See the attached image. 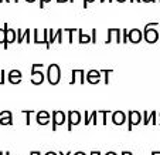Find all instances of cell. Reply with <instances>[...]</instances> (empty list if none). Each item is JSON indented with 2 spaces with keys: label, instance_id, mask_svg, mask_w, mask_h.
<instances>
[{
  "label": "cell",
  "instance_id": "obj_1",
  "mask_svg": "<svg viewBox=\"0 0 160 155\" xmlns=\"http://www.w3.org/2000/svg\"><path fill=\"white\" fill-rule=\"evenodd\" d=\"M47 78H48V83L52 85L58 84L61 80V68L57 64H50L48 68H47Z\"/></svg>",
  "mask_w": 160,
  "mask_h": 155
},
{
  "label": "cell",
  "instance_id": "obj_2",
  "mask_svg": "<svg viewBox=\"0 0 160 155\" xmlns=\"http://www.w3.org/2000/svg\"><path fill=\"white\" fill-rule=\"evenodd\" d=\"M142 114L139 113V111H129L128 113V131H132V127H135V125H139L140 122H142Z\"/></svg>",
  "mask_w": 160,
  "mask_h": 155
},
{
  "label": "cell",
  "instance_id": "obj_3",
  "mask_svg": "<svg viewBox=\"0 0 160 155\" xmlns=\"http://www.w3.org/2000/svg\"><path fill=\"white\" fill-rule=\"evenodd\" d=\"M81 120H82V114L79 111H75V110L68 111V131L72 130L74 125H79Z\"/></svg>",
  "mask_w": 160,
  "mask_h": 155
},
{
  "label": "cell",
  "instance_id": "obj_4",
  "mask_svg": "<svg viewBox=\"0 0 160 155\" xmlns=\"http://www.w3.org/2000/svg\"><path fill=\"white\" fill-rule=\"evenodd\" d=\"M51 121H52V131H57V125H62L65 122V114L62 111H52L51 113Z\"/></svg>",
  "mask_w": 160,
  "mask_h": 155
},
{
  "label": "cell",
  "instance_id": "obj_5",
  "mask_svg": "<svg viewBox=\"0 0 160 155\" xmlns=\"http://www.w3.org/2000/svg\"><path fill=\"white\" fill-rule=\"evenodd\" d=\"M111 115H112V122L116 125H122V124H125V121H128V115L123 111H121V110L113 111Z\"/></svg>",
  "mask_w": 160,
  "mask_h": 155
},
{
  "label": "cell",
  "instance_id": "obj_6",
  "mask_svg": "<svg viewBox=\"0 0 160 155\" xmlns=\"http://www.w3.org/2000/svg\"><path fill=\"white\" fill-rule=\"evenodd\" d=\"M36 120L40 125H47L51 121V114H50L48 111H44V110H42V111H38V113L36 114Z\"/></svg>",
  "mask_w": 160,
  "mask_h": 155
},
{
  "label": "cell",
  "instance_id": "obj_7",
  "mask_svg": "<svg viewBox=\"0 0 160 155\" xmlns=\"http://www.w3.org/2000/svg\"><path fill=\"white\" fill-rule=\"evenodd\" d=\"M44 81V73L42 71H31V83L33 84H41Z\"/></svg>",
  "mask_w": 160,
  "mask_h": 155
},
{
  "label": "cell",
  "instance_id": "obj_8",
  "mask_svg": "<svg viewBox=\"0 0 160 155\" xmlns=\"http://www.w3.org/2000/svg\"><path fill=\"white\" fill-rule=\"evenodd\" d=\"M157 40V31L156 30H148L146 29V41L154 43Z\"/></svg>",
  "mask_w": 160,
  "mask_h": 155
},
{
  "label": "cell",
  "instance_id": "obj_9",
  "mask_svg": "<svg viewBox=\"0 0 160 155\" xmlns=\"http://www.w3.org/2000/svg\"><path fill=\"white\" fill-rule=\"evenodd\" d=\"M16 40V33L13 30H6V41H4V47L9 46V43H13Z\"/></svg>",
  "mask_w": 160,
  "mask_h": 155
},
{
  "label": "cell",
  "instance_id": "obj_10",
  "mask_svg": "<svg viewBox=\"0 0 160 155\" xmlns=\"http://www.w3.org/2000/svg\"><path fill=\"white\" fill-rule=\"evenodd\" d=\"M140 39H142V34H140V31H138V30L130 31V34H129V40H130V41L138 43V41H140Z\"/></svg>",
  "mask_w": 160,
  "mask_h": 155
},
{
  "label": "cell",
  "instance_id": "obj_11",
  "mask_svg": "<svg viewBox=\"0 0 160 155\" xmlns=\"http://www.w3.org/2000/svg\"><path fill=\"white\" fill-rule=\"evenodd\" d=\"M21 113L26 115V124L30 125V122H31V114H34V110H23Z\"/></svg>",
  "mask_w": 160,
  "mask_h": 155
},
{
  "label": "cell",
  "instance_id": "obj_12",
  "mask_svg": "<svg viewBox=\"0 0 160 155\" xmlns=\"http://www.w3.org/2000/svg\"><path fill=\"white\" fill-rule=\"evenodd\" d=\"M0 124L13 125V117H2V118H0Z\"/></svg>",
  "mask_w": 160,
  "mask_h": 155
},
{
  "label": "cell",
  "instance_id": "obj_13",
  "mask_svg": "<svg viewBox=\"0 0 160 155\" xmlns=\"http://www.w3.org/2000/svg\"><path fill=\"white\" fill-rule=\"evenodd\" d=\"M87 81L89 83V84H97V83H99V81H101V76H98V77H92V76H88V74H87Z\"/></svg>",
  "mask_w": 160,
  "mask_h": 155
},
{
  "label": "cell",
  "instance_id": "obj_14",
  "mask_svg": "<svg viewBox=\"0 0 160 155\" xmlns=\"http://www.w3.org/2000/svg\"><path fill=\"white\" fill-rule=\"evenodd\" d=\"M72 78H71V81H70V84H75L77 81H78V77H79V70H72Z\"/></svg>",
  "mask_w": 160,
  "mask_h": 155
},
{
  "label": "cell",
  "instance_id": "obj_15",
  "mask_svg": "<svg viewBox=\"0 0 160 155\" xmlns=\"http://www.w3.org/2000/svg\"><path fill=\"white\" fill-rule=\"evenodd\" d=\"M101 114H102V124L105 125L106 124V118H108L109 114H112L111 111H108V110H103V111H101Z\"/></svg>",
  "mask_w": 160,
  "mask_h": 155
},
{
  "label": "cell",
  "instance_id": "obj_16",
  "mask_svg": "<svg viewBox=\"0 0 160 155\" xmlns=\"http://www.w3.org/2000/svg\"><path fill=\"white\" fill-rule=\"evenodd\" d=\"M101 73H103V76H105V84H108L109 83V76L112 74V70H102Z\"/></svg>",
  "mask_w": 160,
  "mask_h": 155
},
{
  "label": "cell",
  "instance_id": "obj_17",
  "mask_svg": "<svg viewBox=\"0 0 160 155\" xmlns=\"http://www.w3.org/2000/svg\"><path fill=\"white\" fill-rule=\"evenodd\" d=\"M7 76L9 77H21V71L20 70H12Z\"/></svg>",
  "mask_w": 160,
  "mask_h": 155
},
{
  "label": "cell",
  "instance_id": "obj_18",
  "mask_svg": "<svg viewBox=\"0 0 160 155\" xmlns=\"http://www.w3.org/2000/svg\"><path fill=\"white\" fill-rule=\"evenodd\" d=\"M149 122H150V115H148V111H145L143 113V124L148 125Z\"/></svg>",
  "mask_w": 160,
  "mask_h": 155
},
{
  "label": "cell",
  "instance_id": "obj_19",
  "mask_svg": "<svg viewBox=\"0 0 160 155\" xmlns=\"http://www.w3.org/2000/svg\"><path fill=\"white\" fill-rule=\"evenodd\" d=\"M9 81L12 84H18L21 81V77H9Z\"/></svg>",
  "mask_w": 160,
  "mask_h": 155
},
{
  "label": "cell",
  "instance_id": "obj_20",
  "mask_svg": "<svg viewBox=\"0 0 160 155\" xmlns=\"http://www.w3.org/2000/svg\"><path fill=\"white\" fill-rule=\"evenodd\" d=\"M97 115H98V113H97V111H92V113H91V118H92V124H94V125H97V124H98Z\"/></svg>",
  "mask_w": 160,
  "mask_h": 155
},
{
  "label": "cell",
  "instance_id": "obj_21",
  "mask_svg": "<svg viewBox=\"0 0 160 155\" xmlns=\"http://www.w3.org/2000/svg\"><path fill=\"white\" fill-rule=\"evenodd\" d=\"M89 113H88V111H85L84 113V124L85 125H89Z\"/></svg>",
  "mask_w": 160,
  "mask_h": 155
},
{
  "label": "cell",
  "instance_id": "obj_22",
  "mask_svg": "<svg viewBox=\"0 0 160 155\" xmlns=\"http://www.w3.org/2000/svg\"><path fill=\"white\" fill-rule=\"evenodd\" d=\"M4 41H6V30L0 29V43H4Z\"/></svg>",
  "mask_w": 160,
  "mask_h": 155
},
{
  "label": "cell",
  "instance_id": "obj_23",
  "mask_svg": "<svg viewBox=\"0 0 160 155\" xmlns=\"http://www.w3.org/2000/svg\"><path fill=\"white\" fill-rule=\"evenodd\" d=\"M101 71H97V70H89L88 71V76H92V77H98V76H101Z\"/></svg>",
  "mask_w": 160,
  "mask_h": 155
},
{
  "label": "cell",
  "instance_id": "obj_24",
  "mask_svg": "<svg viewBox=\"0 0 160 155\" xmlns=\"http://www.w3.org/2000/svg\"><path fill=\"white\" fill-rule=\"evenodd\" d=\"M42 67H44V64H42V63H37V64H34L33 67H31V71L38 70V68H42Z\"/></svg>",
  "mask_w": 160,
  "mask_h": 155
},
{
  "label": "cell",
  "instance_id": "obj_25",
  "mask_svg": "<svg viewBox=\"0 0 160 155\" xmlns=\"http://www.w3.org/2000/svg\"><path fill=\"white\" fill-rule=\"evenodd\" d=\"M156 115H157L156 111H153V113L150 114V122H153V124H157V121H156Z\"/></svg>",
  "mask_w": 160,
  "mask_h": 155
},
{
  "label": "cell",
  "instance_id": "obj_26",
  "mask_svg": "<svg viewBox=\"0 0 160 155\" xmlns=\"http://www.w3.org/2000/svg\"><path fill=\"white\" fill-rule=\"evenodd\" d=\"M2 117H13V114L10 113V111H2V113H0V118H2Z\"/></svg>",
  "mask_w": 160,
  "mask_h": 155
},
{
  "label": "cell",
  "instance_id": "obj_27",
  "mask_svg": "<svg viewBox=\"0 0 160 155\" xmlns=\"http://www.w3.org/2000/svg\"><path fill=\"white\" fill-rule=\"evenodd\" d=\"M4 76H6V73L2 70L0 71V84H4V81H6V80H4Z\"/></svg>",
  "mask_w": 160,
  "mask_h": 155
},
{
  "label": "cell",
  "instance_id": "obj_28",
  "mask_svg": "<svg viewBox=\"0 0 160 155\" xmlns=\"http://www.w3.org/2000/svg\"><path fill=\"white\" fill-rule=\"evenodd\" d=\"M81 41H82V43L89 41V37H88V36H81Z\"/></svg>",
  "mask_w": 160,
  "mask_h": 155
},
{
  "label": "cell",
  "instance_id": "obj_29",
  "mask_svg": "<svg viewBox=\"0 0 160 155\" xmlns=\"http://www.w3.org/2000/svg\"><path fill=\"white\" fill-rule=\"evenodd\" d=\"M30 155H41V152H40V151H31Z\"/></svg>",
  "mask_w": 160,
  "mask_h": 155
},
{
  "label": "cell",
  "instance_id": "obj_30",
  "mask_svg": "<svg viewBox=\"0 0 160 155\" xmlns=\"http://www.w3.org/2000/svg\"><path fill=\"white\" fill-rule=\"evenodd\" d=\"M45 155H58V154L54 151H48V152H45Z\"/></svg>",
  "mask_w": 160,
  "mask_h": 155
},
{
  "label": "cell",
  "instance_id": "obj_31",
  "mask_svg": "<svg viewBox=\"0 0 160 155\" xmlns=\"http://www.w3.org/2000/svg\"><path fill=\"white\" fill-rule=\"evenodd\" d=\"M122 155H133L130 151H122Z\"/></svg>",
  "mask_w": 160,
  "mask_h": 155
},
{
  "label": "cell",
  "instance_id": "obj_32",
  "mask_svg": "<svg viewBox=\"0 0 160 155\" xmlns=\"http://www.w3.org/2000/svg\"><path fill=\"white\" fill-rule=\"evenodd\" d=\"M70 154H71L70 151H68V152H62V151H60V152H58V155H70Z\"/></svg>",
  "mask_w": 160,
  "mask_h": 155
},
{
  "label": "cell",
  "instance_id": "obj_33",
  "mask_svg": "<svg viewBox=\"0 0 160 155\" xmlns=\"http://www.w3.org/2000/svg\"><path fill=\"white\" fill-rule=\"evenodd\" d=\"M91 155H101L99 151H91Z\"/></svg>",
  "mask_w": 160,
  "mask_h": 155
},
{
  "label": "cell",
  "instance_id": "obj_34",
  "mask_svg": "<svg viewBox=\"0 0 160 155\" xmlns=\"http://www.w3.org/2000/svg\"><path fill=\"white\" fill-rule=\"evenodd\" d=\"M74 155H87V154H85L84 151H78V152H75V154H74Z\"/></svg>",
  "mask_w": 160,
  "mask_h": 155
},
{
  "label": "cell",
  "instance_id": "obj_35",
  "mask_svg": "<svg viewBox=\"0 0 160 155\" xmlns=\"http://www.w3.org/2000/svg\"><path fill=\"white\" fill-rule=\"evenodd\" d=\"M105 155H118V154H116V152H113V151H109V152H106Z\"/></svg>",
  "mask_w": 160,
  "mask_h": 155
},
{
  "label": "cell",
  "instance_id": "obj_36",
  "mask_svg": "<svg viewBox=\"0 0 160 155\" xmlns=\"http://www.w3.org/2000/svg\"><path fill=\"white\" fill-rule=\"evenodd\" d=\"M152 155H160V151H153L152 152Z\"/></svg>",
  "mask_w": 160,
  "mask_h": 155
},
{
  "label": "cell",
  "instance_id": "obj_37",
  "mask_svg": "<svg viewBox=\"0 0 160 155\" xmlns=\"http://www.w3.org/2000/svg\"><path fill=\"white\" fill-rule=\"evenodd\" d=\"M0 155H6V154H4V152H2V151H0Z\"/></svg>",
  "mask_w": 160,
  "mask_h": 155
},
{
  "label": "cell",
  "instance_id": "obj_38",
  "mask_svg": "<svg viewBox=\"0 0 160 155\" xmlns=\"http://www.w3.org/2000/svg\"><path fill=\"white\" fill-rule=\"evenodd\" d=\"M4 154H6V155H12V154H10V152H4Z\"/></svg>",
  "mask_w": 160,
  "mask_h": 155
}]
</instances>
